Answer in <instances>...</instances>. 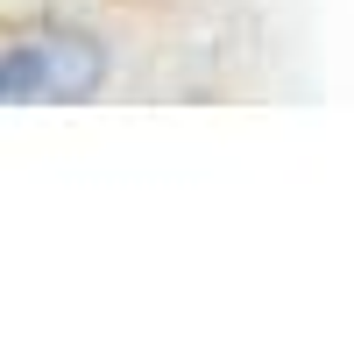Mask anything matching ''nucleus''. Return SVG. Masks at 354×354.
Returning a JSON list of instances; mask_svg holds the SVG:
<instances>
[{
	"label": "nucleus",
	"instance_id": "f257e3e1",
	"mask_svg": "<svg viewBox=\"0 0 354 354\" xmlns=\"http://www.w3.org/2000/svg\"><path fill=\"white\" fill-rule=\"evenodd\" d=\"M135 71L128 28L71 0H8L0 8V106H93Z\"/></svg>",
	"mask_w": 354,
	"mask_h": 354
},
{
	"label": "nucleus",
	"instance_id": "f03ea898",
	"mask_svg": "<svg viewBox=\"0 0 354 354\" xmlns=\"http://www.w3.org/2000/svg\"><path fill=\"white\" fill-rule=\"evenodd\" d=\"M0 8H8V0H0Z\"/></svg>",
	"mask_w": 354,
	"mask_h": 354
}]
</instances>
